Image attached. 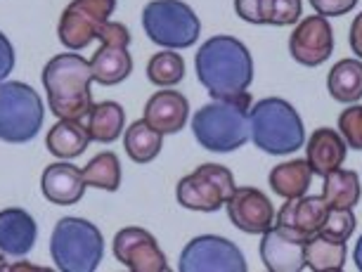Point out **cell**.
<instances>
[{"label":"cell","mask_w":362,"mask_h":272,"mask_svg":"<svg viewBox=\"0 0 362 272\" xmlns=\"http://www.w3.org/2000/svg\"><path fill=\"white\" fill-rule=\"evenodd\" d=\"M194 71L214 100L237 102L249 97V88L254 83V57L239 38L221 33L211 36L197 50Z\"/></svg>","instance_id":"6da1fadb"},{"label":"cell","mask_w":362,"mask_h":272,"mask_svg":"<svg viewBox=\"0 0 362 272\" xmlns=\"http://www.w3.org/2000/svg\"><path fill=\"white\" fill-rule=\"evenodd\" d=\"M43 88L47 107L57 119L83 121L93 107L90 62L78 52H62L43 66Z\"/></svg>","instance_id":"7a4b0ae2"},{"label":"cell","mask_w":362,"mask_h":272,"mask_svg":"<svg viewBox=\"0 0 362 272\" xmlns=\"http://www.w3.org/2000/svg\"><path fill=\"white\" fill-rule=\"evenodd\" d=\"M249 138L265 154L284 156L303 147V119L291 102L282 97H265L249 109Z\"/></svg>","instance_id":"3957f363"},{"label":"cell","mask_w":362,"mask_h":272,"mask_svg":"<svg viewBox=\"0 0 362 272\" xmlns=\"http://www.w3.org/2000/svg\"><path fill=\"white\" fill-rule=\"evenodd\" d=\"M251 95L237 102L214 100L199 107L192 117L194 140L216 154H230L249 140Z\"/></svg>","instance_id":"277c9868"},{"label":"cell","mask_w":362,"mask_h":272,"mask_svg":"<svg viewBox=\"0 0 362 272\" xmlns=\"http://www.w3.org/2000/svg\"><path fill=\"white\" fill-rule=\"evenodd\" d=\"M50 256L62 272H95L105 256V237L86 218H59L50 235Z\"/></svg>","instance_id":"5b68a950"},{"label":"cell","mask_w":362,"mask_h":272,"mask_svg":"<svg viewBox=\"0 0 362 272\" xmlns=\"http://www.w3.org/2000/svg\"><path fill=\"white\" fill-rule=\"evenodd\" d=\"M142 29L163 50H185L199 40L202 22L185 0H149L142 8Z\"/></svg>","instance_id":"8992f818"},{"label":"cell","mask_w":362,"mask_h":272,"mask_svg":"<svg viewBox=\"0 0 362 272\" xmlns=\"http://www.w3.org/2000/svg\"><path fill=\"white\" fill-rule=\"evenodd\" d=\"M45 121L40 95L22 81L0 83V140L10 145H26L38 135Z\"/></svg>","instance_id":"52a82bcc"},{"label":"cell","mask_w":362,"mask_h":272,"mask_svg":"<svg viewBox=\"0 0 362 272\" xmlns=\"http://www.w3.org/2000/svg\"><path fill=\"white\" fill-rule=\"evenodd\" d=\"M235 187V175L230 168L221 163H202L199 168L180 178L175 187V199L187 211L216 213L225 206Z\"/></svg>","instance_id":"ba28073f"},{"label":"cell","mask_w":362,"mask_h":272,"mask_svg":"<svg viewBox=\"0 0 362 272\" xmlns=\"http://www.w3.org/2000/svg\"><path fill=\"white\" fill-rule=\"evenodd\" d=\"M116 12V0H71L64 8L57 24V38L66 50L81 52L93 40H98L105 26Z\"/></svg>","instance_id":"9c48e42d"},{"label":"cell","mask_w":362,"mask_h":272,"mask_svg":"<svg viewBox=\"0 0 362 272\" xmlns=\"http://www.w3.org/2000/svg\"><path fill=\"white\" fill-rule=\"evenodd\" d=\"M131 31L121 22H109L100 31V47L90 59V73L98 85H119L133 73V54L128 52Z\"/></svg>","instance_id":"30bf717a"},{"label":"cell","mask_w":362,"mask_h":272,"mask_svg":"<svg viewBox=\"0 0 362 272\" xmlns=\"http://www.w3.org/2000/svg\"><path fill=\"white\" fill-rule=\"evenodd\" d=\"M180 272H249V263L235 242L218 235L189 240L177 258Z\"/></svg>","instance_id":"8fae6325"},{"label":"cell","mask_w":362,"mask_h":272,"mask_svg":"<svg viewBox=\"0 0 362 272\" xmlns=\"http://www.w3.org/2000/svg\"><path fill=\"white\" fill-rule=\"evenodd\" d=\"M114 258L131 272H168L170 265L159 242L145 227H124L114 235Z\"/></svg>","instance_id":"7c38bea8"},{"label":"cell","mask_w":362,"mask_h":272,"mask_svg":"<svg viewBox=\"0 0 362 272\" xmlns=\"http://www.w3.org/2000/svg\"><path fill=\"white\" fill-rule=\"evenodd\" d=\"M334 52V31L329 19L322 15L303 17L296 22V29L289 36V54L293 62L303 66H320L332 57Z\"/></svg>","instance_id":"4fadbf2b"},{"label":"cell","mask_w":362,"mask_h":272,"mask_svg":"<svg viewBox=\"0 0 362 272\" xmlns=\"http://www.w3.org/2000/svg\"><path fill=\"white\" fill-rule=\"evenodd\" d=\"M225 208L230 223L244 235H263L275 223L272 201L256 187H235V192L225 201Z\"/></svg>","instance_id":"5bb4252c"},{"label":"cell","mask_w":362,"mask_h":272,"mask_svg":"<svg viewBox=\"0 0 362 272\" xmlns=\"http://www.w3.org/2000/svg\"><path fill=\"white\" fill-rule=\"evenodd\" d=\"M305 237L296 235L289 227L275 225L263 232L261 258L265 270L270 272H300L305 268Z\"/></svg>","instance_id":"9a60e30c"},{"label":"cell","mask_w":362,"mask_h":272,"mask_svg":"<svg viewBox=\"0 0 362 272\" xmlns=\"http://www.w3.org/2000/svg\"><path fill=\"white\" fill-rule=\"evenodd\" d=\"M142 119L161 135H175L189 121V102L185 95L175 93L173 88H161L147 100Z\"/></svg>","instance_id":"2e32d148"},{"label":"cell","mask_w":362,"mask_h":272,"mask_svg":"<svg viewBox=\"0 0 362 272\" xmlns=\"http://www.w3.org/2000/svg\"><path fill=\"white\" fill-rule=\"evenodd\" d=\"M38 240V225L29 211L10 206L0 211V254L8 258L29 256Z\"/></svg>","instance_id":"e0dca14e"},{"label":"cell","mask_w":362,"mask_h":272,"mask_svg":"<svg viewBox=\"0 0 362 272\" xmlns=\"http://www.w3.org/2000/svg\"><path fill=\"white\" fill-rule=\"evenodd\" d=\"M40 192L50 203L74 206L86 194L83 173L69 161H54L50 166H45L43 175H40Z\"/></svg>","instance_id":"ac0fdd59"},{"label":"cell","mask_w":362,"mask_h":272,"mask_svg":"<svg viewBox=\"0 0 362 272\" xmlns=\"http://www.w3.org/2000/svg\"><path fill=\"white\" fill-rule=\"evenodd\" d=\"M327 208L329 206H327V201L322 199V194L320 196L303 194V196H296V199H286V203L275 215V225L289 227L296 235L310 240V237H315L320 232V227H322Z\"/></svg>","instance_id":"d6986e66"},{"label":"cell","mask_w":362,"mask_h":272,"mask_svg":"<svg viewBox=\"0 0 362 272\" xmlns=\"http://www.w3.org/2000/svg\"><path fill=\"white\" fill-rule=\"evenodd\" d=\"M348 156V145L339 131L332 128H317L305 142V161L313 173L325 178L332 171H339Z\"/></svg>","instance_id":"ffe728a7"},{"label":"cell","mask_w":362,"mask_h":272,"mask_svg":"<svg viewBox=\"0 0 362 272\" xmlns=\"http://www.w3.org/2000/svg\"><path fill=\"white\" fill-rule=\"evenodd\" d=\"M90 142L93 140H90V133H88L86 124L76 119H59L45 135L47 152L64 161L81 156Z\"/></svg>","instance_id":"44dd1931"},{"label":"cell","mask_w":362,"mask_h":272,"mask_svg":"<svg viewBox=\"0 0 362 272\" xmlns=\"http://www.w3.org/2000/svg\"><path fill=\"white\" fill-rule=\"evenodd\" d=\"M88 133L90 140L100 142V145H112L121 138L126 131V112L119 102H93L90 112H88Z\"/></svg>","instance_id":"7402d4cb"},{"label":"cell","mask_w":362,"mask_h":272,"mask_svg":"<svg viewBox=\"0 0 362 272\" xmlns=\"http://www.w3.org/2000/svg\"><path fill=\"white\" fill-rule=\"evenodd\" d=\"M313 175L315 173H313V168L308 166V161L293 159V161H284L272 168L268 175V182L277 196H282V199H296V196L308 194Z\"/></svg>","instance_id":"603a6c76"},{"label":"cell","mask_w":362,"mask_h":272,"mask_svg":"<svg viewBox=\"0 0 362 272\" xmlns=\"http://www.w3.org/2000/svg\"><path fill=\"white\" fill-rule=\"evenodd\" d=\"M327 90L341 105H353L362 97V59H341L327 76Z\"/></svg>","instance_id":"cb8c5ba5"},{"label":"cell","mask_w":362,"mask_h":272,"mask_svg":"<svg viewBox=\"0 0 362 272\" xmlns=\"http://www.w3.org/2000/svg\"><path fill=\"white\" fill-rule=\"evenodd\" d=\"M163 147V135L154 131L145 119L133 121L124 131V149L135 163H149L159 156Z\"/></svg>","instance_id":"d4e9b609"},{"label":"cell","mask_w":362,"mask_h":272,"mask_svg":"<svg viewBox=\"0 0 362 272\" xmlns=\"http://www.w3.org/2000/svg\"><path fill=\"white\" fill-rule=\"evenodd\" d=\"M322 199L329 208H353L358 206L362 199V187L360 178L355 171H332L325 175V187H322Z\"/></svg>","instance_id":"484cf974"},{"label":"cell","mask_w":362,"mask_h":272,"mask_svg":"<svg viewBox=\"0 0 362 272\" xmlns=\"http://www.w3.org/2000/svg\"><path fill=\"white\" fill-rule=\"evenodd\" d=\"M346 265V244L315 235L305 242V268L313 272H337Z\"/></svg>","instance_id":"4316f807"},{"label":"cell","mask_w":362,"mask_h":272,"mask_svg":"<svg viewBox=\"0 0 362 272\" xmlns=\"http://www.w3.org/2000/svg\"><path fill=\"white\" fill-rule=\"evenodd\" d=\"M86 187L102 189V192H116L121 187V161L114 152H100L81 168Z\"/></svg>","instance_id":"83f0119b"},{"label":"cell","mask_w":362,"mask_h":272,"mask_svg":"<svg viewBox=\"0 0 362 272\" xmlns=\"http://www.w3.org/2000/svg\"><path fill=\"white\" fill-rule=\"evenodd\" d=\"M147 78L156 88H175L185 78V59L177 50H161L147 62Z\"/></svg>","instance_id":"f1b7e54d"},{"label":"cell","mask_w":362,"mask_h":272,"mask_svg":"<svg viewBox=\"0 0 362 272\" xmlns=\"http://www.w3.org/2000/svg\"><path fill=\"white\" fill-rule=\"evenodd\" d=\"M258 15H261V26H289L300 22L303 3L300 0H261L258 3Z\"/></svg>","instance_id":"f546056e"},{"label":"cell","mask_w":362,"mask_h":272,"mask_svg":"<svg viewBox=\"0 0 362 272\" xmlns=\"http://www.w3.org/2000/svg\"><path fill=\"white\" fill-rule=\"evenodd\" d=\"M355 225H358V220H355L353 208H327V215L317 235H322L332 242L346 244L353 237Z\"/></svg>","instance_id":"4dcf8cb0"},{"label":"cell","mask_w":362,"mask_h":272,"mask_svg":"<svg viewBox=\"0 0 362 272\" xmlns=\"http://www.w3.org/2000/svg\"><path fill=\"white\" fill-rule=\"evenodd\" d=\"M339 133L346 140L348 149H358L362 152V105H353L341 112L339 117Z\"/></svg>","instance_id":"1f68e13d"},{"label":"cell","mask_w":362,"mask_h":272,"mask_svg":"<svg viewBox=\"0 0 362 272\" xmlns=\"http://www.w3.org/2000/svg\"><path fill=\"white\" fill-rule=\"evenodd\" d=\"M310 5L322 17H344L355 10L358 0H310Z\"/></svg>","instance_id":"d6a6232c"},{"label":"cell","mask_w":362,"mask_h":272,"mask_svg":"<svg viewBox=\"0 0 362 272\" xmlns=\"http://www.w3.org/2000/svg\"><path fill=\"white\" fill-rule=\"evenodd\" d=\"M15 64H17V54H15V45L12 40L0 31V83L8 81V76L15 71Z\"/></svg>","instance_id":"836d02e7"},{"label":"cell","mask_w":362,"mask_h":272,"mask_svg":"<svg viewBox=\"0 0 362 272\" xmlns=\"http://www.w3.org/2000/svg\"><path fill=\"white\" fill-rule=\"evenodd\" d=\"M258 3L261 0H235V12L239 19L249 24H256L261 26V15H258Z\"/></svg>","instance_id":"e575fe53"},{"label":"cell","mask_w":362,"mask_h":272,"mask_svg":"<svg viewBox=\"0 0 362 272\" xmlns=\"http://www.w3.org/2000/svg\"><path fill=\"white\" fill-rule=\"evenodd\" d=\"M351 47H353V52L358 54V59H362V12L351 24Z\"/></svg>","instance_id":"d590c367"},{"label":"cell","mask_w":362,"mask_h":272,"mask_svg":"<svg viewBox=\"0 0 362 272\" xmlns=\"http://www.w3.org/2000/svg\"><path fill=\"white\" fill-rule=\"evenodd\" d=\"M353 261H355V268H358V270L362 272V235H360L358 244H355V251H353Z\"/></svg>","instance_id":"8d00e7d4"}]
</instances>
